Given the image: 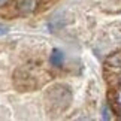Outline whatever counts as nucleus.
Returning a JSON list of instances; mask_svg holds the SVG:
<instances>
[{
    "label": "nucleus",
    "instance_id": "39448f33",
    "mask_svg": "<svg viewBox=\"0 0 121 121\" xmlns=\"http://www.w3.org/2000/svg\"><path fill=\"white\" fill-rule=\"evenodd\" d=\"M6 31H8V27H6V26H3V24H0V36L6 35Z\"/></svg>",
    "mask_w": 121,
    "mask_h": 121
},
{
    "label": "nucleus",
    "instance_id": "20e7f679",
    "mask_svg": "<svg viewBox=\"0 0 121 121\" xmlns=\"http://www.w3.org/2000/svg\"><path fill=\"white\" fill-rule=\"evenodd\" d=\"M108 64H112L115 67H121V52H117L114 55H111L108 58Z\"/></svg>",
    "mask_w": 121,
    "mask_h": 121
},
{
    "label": "nucleus",
    "instance_id": "7ed1b4c3",
    "mask_svg": "<svg viewBox=\"0 0 121 121\" xmlns=\"http://www.w3.org/2000/svg\"><path fill=\"white\" fill-rule=\"evenodd\" d=\"M64 61V54L61 49L58 48H54L52 51H51V55H49V63L52 64L54 67H60Z\"/></svg>",
    "mask_w": 121,
    "mask_h": 121
},
{
    "label": "nucleus",
    "instance_id": "423d86ee",
    "mask_svg": "<svg viewBox=\"0 0 121 121\" xmlns=\"http://www.w3.org/2000/svg\"><path fill=\"white\" fill-rule=\"evenodd\" d=\"M9 3H11V0H0V9L4 8V6H8Z\"/></svg>",
    "mask_w": 121,
    "mask_h": 121
},
{
    "label": "nucleus",
    "instance_id": "f257e3e1",
    "mask_svg": "<svg viewBox=\"0 0 121 121\" xmlns=\"http://www.w3.org/2000/svg\"><path fill=\"white\" fill-rule=\"evenodd\" d=\"M46 99L54 109H66L70 103L72 93L64 85H54L52 88H49Z\"/></svg>",
    "mask_w": 121,
    "mask_h": 121
},
{
    "label": "nucleus",
    "instance_id": "f03ea898",
    "mask_svg": "<svg viewBox=\"0 0 121 121\" xmlns=\"http://www.w3.org/2000/svg\"><path fill=\"white\" fill-rule=\"evenodd\" d=\"M15 6L21 13H33L39 6V0H17Z\"/></svg>",
    "mask_w": 121,
    "mask_h": 121
}]
</instances>
